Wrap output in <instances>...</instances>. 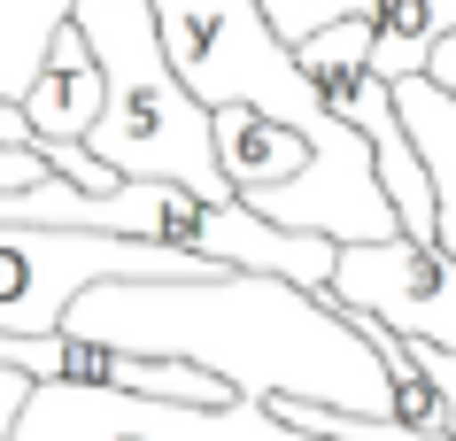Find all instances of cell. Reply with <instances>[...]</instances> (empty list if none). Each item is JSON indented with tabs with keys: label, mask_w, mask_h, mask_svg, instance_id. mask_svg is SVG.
<instances>
[{
	"label": "cell",
	"mask_w": 456,
	"mask_h": 441,
	"mask_svg": "<svg viewBox=\"0 0 456 441\" xmlns=\"http://www.w3.org/2000/svg\"><path fill=\"white\" fill-rule=\"evenodd\" d=\"M62 325L86 341L209 364L240 395H302V403L403 418L395 364L363 333V318L287 271L232 264L201 279H101L70 302Z\"/></svg>",
	"instance_id": "6da1fadb"
},
{
	"label": "cell",
	"mask_w": 456,
	"mask_h": 441,
	"mask_svg": "<svg viewBox=\"0 0 456 441\" xmlns=\"http://www.w3.org/2000/svg\"><path fill=\"white\" fill-rule=\"evenodd\" d=\"M70 16L86 24L101 70H109V101L86 132L101 163H117L124 178H178L209 201L240 194L216 155V109L178 78L155 0H77Z\"/></svg>",
	"instance_id": "7a4b0ae2"
},
{
	"label": "cell",
	"mask_w": 456,
	"mask_h": 441,
	"mask_svg": "<svg viewBox=\"0 0 456 441\" xmlns=\"http://www.w3.org/2000/svg\"><path fill=\"white\" fill-rule=\"evenodd\" d=\"M155 24H163L178 78L209 109H271V117L302 124L325 155H371V140L317 94L302 54L279 39L264 0H155Z\"/></svg>",
	"instance_id": "3957f363"
},
{
	"label": "cell",
	"mask_w": 456,
	"mask_h": 441,
	"mask_svg": "<svg viewBox=\"0 0 456 441\" xmlns=\"http://www.w3.org/2000/svg\"><path fill=\"white\" fill-rule=\"evenodd\" d=\"M16 441H333V434L279 418L271 395L186 403V395L101 388V380H39L16 418Z\"/></svg>",
	"instance_id": "277c9868"
},
{
	"label": "cell",
	"mask_w": 456,
	"mask_h": 441,
	"mask_svg": "<svg viewBox=\"0 0 456 441\" xmlns=\"http://www.w3.org/2000/svg\"><path fill=\"white\" fill-rule=\"evenodd\" d=\"M209 264L178 241L101 233V225H0V333H47L101 279H201Z\"/></svg>",
	"instance_id": "5b68a950"
},
{
	"label": "cell",
	"mask_w": 456,
	"mask_h": 441,
	"mask_svg": "<svg viewBox=\"0 0 456 441\" xmlns=\"http://www.w3.org/2000/svg\"><path fill=\"white\" fill-rule=\"evenodd\" d=\"M101 101H109V70H101L86 24L70 16L47 39V62H39V78H31V94H24L31 124H39V147L47 140H86L94 117H101Z\"/></svg>",
	"instance_id": "8992f818"
},
{
	"label": "cell",
	"mask_w": 456,
	"mask_h": 441,
	"mask_svg": "<svg viewBox=\"0 0 456 441\" xmlns=\"http://www.w3.org/2000/svg\"><path fill=\"white\" fill-rule=\"evenodd\" d=\"M395 109H403L410 140H418V155H426V171H433V194H441V248L456 256V94L433 70H410V78H395Z\"/></svg>",
	"instance_id": "52a82bcc"
},
{
	"label": "cell",
	"mask_w": 456,
	"mask_h": 441,
	"mask_svg": "<svg viewBox=\"0 0 456 441\" xmlns=\"http://www.w3.org/2000/svg\"><path fill=\"white\" fill-rule=\"evenodd\" d=\"M449 31H456V0H379L371 8V70L379 78L426 70Z\"/></svg>",
	"instance_id": "ba28073f"
},
{
	"label": "cell",
	"mask_w": 456,
	"mask_h": 441,
	"mask_svg": "<svg viewBox=\"0 0 456 441\" xmlns=\"http://www.w3.org/2000/svg\"><path fill=\"white\" fill-rule=\"evenodd\" d=\"M410 356H418V364H426V380L441 388V426L456 434V348H441V341H418V333H410Z\"/></svg>",
	"instance_id": "9c48e42d"
},
{
	"label": "cell",
	"mask_w": 456,
	"mask_h": 441,
	"mask_svg": "<svg viewBox=\"0 0 456 441\" xmlns=\"http://www.w3.org/2000/svg\"><path fill=\"white\" fill-rule=\"evenodd\" d=\"M31 388H39V380H31L24 364H8V356H0V441H16V418H24Z\"/></svg>",
	"instance_id": "30bf717a"
}]
</instances>
